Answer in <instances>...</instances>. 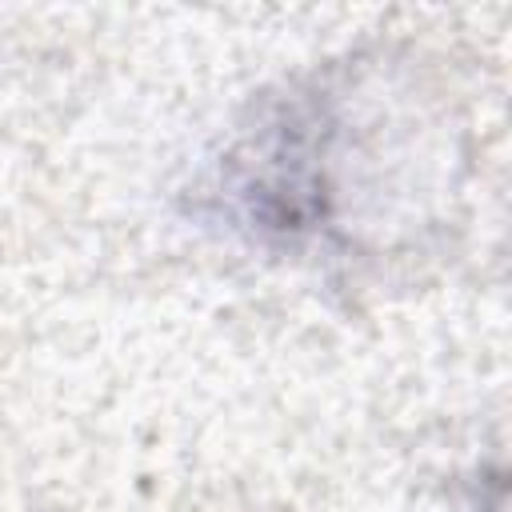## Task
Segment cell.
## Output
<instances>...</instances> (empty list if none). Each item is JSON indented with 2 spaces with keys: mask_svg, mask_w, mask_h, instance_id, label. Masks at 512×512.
<instances>
[{
  "mask_svg": "<svg viewBox=\"0 0 512 512\" xmlns=\"http://www.w3.org/2000/svg\"><path fill=\"white\" fill-rule=\"evenodd\" d=\"M460 164L444 96L392 52H348L252 96L184 200L268 256L360 264L436 228Z\"/></svg>",
  "mask_w": 512,
  "mask_h": 512,
  "instance_id": "6da1fadb",
  "label": "cell"
}]
</instances>
